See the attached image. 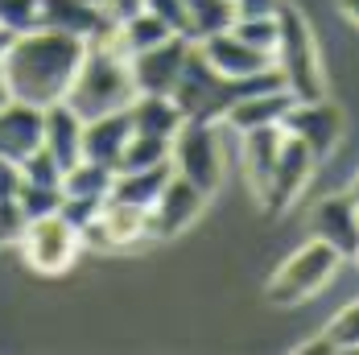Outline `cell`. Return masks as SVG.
Masks as SVG:
<instances>
[{
  "label": "cell",
  "instance_id": "cell-1",
  "mask_svg": "<svg viewBox=\"0 0 359 355\" xmlns=\"http://www.w3.org/2000/svg\"><path fill=\"white\" fill-rule=\"evenodd\" d=\"M83 54H87V37L67 34V29H29L4 46L0 74H4L13 100L50 107L67 95Z\"/></svg>",
  "mask_w": 359,
  "mask_h": 355
},
{
  "label": "cell",
  "instance_id": "cell-2",
  "mask_svg": "<svg viewBox=\"0 0 359 355\" xmlns=\"http://www.w3.org/2000/svg\"><path fill=\"white\" fill-rule=\"evenodd\" d=\"M133 100H137V87H133V74H128V58H120L104 41V34L87 37V54L74 71L62 104L71 107L79 120H95V116H108V112H124Z\"/></svg>",
  "mask_w": 359,
  "mask_h": 355
},
{
  "label": "cell",
  "instance_id": "cell-3",
  "mask_svg": "<svg viewBox=\"0 0 359 355\" xmlns=\"http://www.w3.org/2000/svg\"><path fill=\"white\" fill-rule=\"evenodd\" d=\"M273 67L281 74L285 91L293 100H318L326 95V74L318 58V41L310 34V21L281 0L277 8V50H273Z\"/></svg>",
  "mask_w": 359,
  "mask_h": 355
},
{
  "label": "cell",
  "instance_id": "cell-4",
  "mask_svg": "<svg viewBox=\"0 0 359 355\" xmlns=\"http://www.w3.org/2000/svg\"><path fill=\"white\" fill-rule=\"evenodd\" d=\"M339 264H343V256L330 244L310 240V244H302L293 256H285L277 264V273L264 285V297L273 306H302V302H310L314 293H323L326 285L334 281Z\"/></svg>",
  "mask_w": 359,
  "mask_h": 355
},
{
  "label": "cell",
  "instance_id": "cell-5",
  "mask_svg": "<svg viewBox=\"0 0 359 355\" xmlns=\"http://www.w3.org/2000/svg\"><path fill=\"white\" fill-rule=\"evenodd\" d=\"M170 166L174 174L194 182L203 194H215L223 182V149H219V124L186 120L170 141Z\"/></svg>",
  "mask_w": 359,
  "mask_h": 355
},
{
  "label": "cell",
  "instance_id": "cell-6",
  "mask_svg": "<svg viewBox=\"0 0 359 355\" xmlns=\"http://www.w3.org/2000/svg\"><path fill=\"white\" fill-rule=\"evenodd\" d=\"M17 244H21L25 264H29L34 273H46V277L67 273L74 260H79V252H83L79 227H71L58 211H54V215H37V219H25V227H21V236H17Z\"/></svg>",
  "mask_w": 359,
  "mask_h": 355
},
{
  "label": "cell",
  "instance_id": "cell-7",
  "mask_svg": "<svg viewBox=\"0 0 359 355\" xmlns=\"http://www.w3.org/2000/svg\"><path fill=\"white\" fill-rule=\"evenodd\" d=\"M83 248L95 252H124L137 248L149 236V211L144 207H133V203H116V199H104V207L95 211V219L79 232Z\"/></svg>",
  "mask_w": 359,
  "mask_h": 355
},
{
  "label": "cell",
  "instance_id": "cell-8",
  "mask_svg": "<svg viewBox=\"0 0 359 355\" xmlns=\"http://www.w3.org/2000/svg\"><path fill=\"white\" fill-rule=\"evenodd\" d=\"M281 128L293 141L306 145L314 153V161H323V157L334 153V145L343 137V112L330 104L326 95H318V100H293L285 120H281Z\"/></svg>",
  "mask_w": 359,
  "mask_h": 355
},
{
  "label": "cell",
  "instance_id": "cell-9",
  "mask_svg": "<svg viewBox=\"0 0 359 355\" xmlns=\"http://www.w3.org/2000/svg\"><path fill=\"white\" fill-rule=\"evenodd\" d=\"M190 37L182 34H170L165 41L149 46L141 54L128 58V74H133V87L137 95H170L174 83H178L182 67H186V54H190Z\"/></svg>",
  "mask_w": 359,
  "mask_h": 355
},
{
  "label": "cell",
  "instance_id": "cell-10",
  "mask_svg": "<svg viewBox=\"0 0 359 355\" xmlns=\"http://www.w3.org/2000/svg\"><path fill=\"white\" fill-rule=\"evenodd\" d=\"M207 199L211 194H203L194 182H186L182 174H170V182L161 186V194L149 207V236L153 240H174V236H182L203 215Z\"/></svg>",
  "mask_w": 359,
  "mask_h": 355
},
{
  "label": "cell",
  "instance_id": "cell-11",
  "mask_svg": "<svg viewBox=\"0 0 359 355\" xmlns=\"http://www.w3.org/2000/svg\"><path fill=\"white\" fill-rule=\"evenodd\" d=\"M314 166H318L314 153L285 133L281 153H277V166H273V178H269V186L260 190L264 211L269 215H285L289 207L302 199V190H306V182H310V174H314Z\"/></svg>",
  "mask_w": 359,
  "mask_h": 355
},
{
  "label": "cell",
  "instance_id": "cell-12",
  "mask_svg": "<svg viewBox=\"0 0 359 355\" xmlns=\"http://www.w3.org/2000/svg\"><path fill=\"white\" fill-rule=\"evenodd\" d=\"M310 227H314V240H323L347 260H355L359 252V215H355V194L343 190V194H326L323 203L310 215Z\"/></svg>",
  "mask_w": 359,
  "mask_h": 355
},
{
  "label": "cell",
  "instance_id": "cell-13",
  "mask_svg": "<svg viewBox=\"0 0 359 355\" xmlns=\"http://www.w3.org/2000/svg\"><path fill=\"white\" fill-rule=\"evenodd\" d=\"M41 149L54 157L58 170H71L74 161H83V120L62 100L41 107Z\"/></svg>",
  "mask_w": 359,
  "mask_h": 355
},
{
  "label": "cell",
  "instance_id": "cell-14",
  "mask_svg": "<svg viewBox=\"0 0 359 355\" xmlns=\"http://www.w3.org/2000/svg\"><path fill=\"white\" fill-rule=\"evenodd\" d=\"M194 46H198V54H203V58H207V62H211L219 74H227V79L256 74V71H269V67H273V54H260V50H252L248 41H240L231 29L203 37V41H194Z\"/></svg>",
  "mask_w": 359,
  "mask_h": 355
},
{
  "label": "cell",
  "instance_id": "cell-15",
  "mask_svg": "<svg viewBox=\"0 0 359 355\" xmlns=\"http://www.w3.org/2000/svg\"><path fill=\"white\" fill-rule=\"evenodd\" d=\"M41 145V107L8 100L0 107V157L21 161Z\"/></svg>",
  "mask_w": 359,
  "mask_h": 355
},
{
  "label": "cell",
  "instance_id": "cell-16",
  "mask_svg": "<svg viewBox=\"0 0 359 355\" xmlns=\"http://www.w3.org/2000/svg\"><path fill=\"white\" fill-rule=\"evenodd\" d=\"M281 141H285V128H281V124H264V128L240 133V161H244V178H248V186H252L256 199H260V190H264L269 178H273Z\"/></svg>",
  "mask_w": 359,
  "mask_h": 355
},
{
  "label": "cell",
  "instance_id": "cell-17",
  "mask_svg": "<svg viewBox=\"0 0 359 355\" xmlns=\"http://www.w3.org/2000/svg\"><path fill=\"white\" fill-rule=\"evenodd\" d=\"M128 137H133L128 107H124V112H108V116H95V120H83V157L116 170L120 149H124Z\"/></svg>",
  "mask_w": 359,
  "mask_h": 355
},
{
  "label": "cell",
  "instance_id": "cell-18",
  "mask_svg": "<svg viewBox=\"0 0 359 355\" xmlns=\"http://www.w3.org/2000/svg\"><path fill=\"white\" fill-rule=\"evenodd\" d=\"M111 17L100 4L87 0H41V29H67L79 37H100L108 34Z\"/></svg>",
  "mask_w": 359,
  "mask_h": 355
},
{
  "label": "cell",
  "instance_id": "cell-19",
  "mask_svg": "<svg viewBox=\"0 0 359 355\" xmlns=\"http://www.w3.org/2000/svg\"><path fill=\"white\" fill-rule=\"evenodd\" d=\"M289 104H293V95H289L285 87L256 91V95H248V100H240V104L227 107L219 124H227L231 133H252V128H264V124H281Z\"/></svg>",
  "mask_w": 359,
  "mask_h": 355
},
{
  "label": "cell",
  "instance_id": "cell-20",
  "mask_svg": "<svg viewBox=\"0 0 359 355\" xmlns=\"http://www.w3.org/2000/svg\"><path fill=\"white\" fill-rule=\"evenodd\" d=\"M128 124L141 137H165V141H174V133L186 124V116L174 104V95H137L128 104Z\"/></svg>",
  "mask_w": 359,
  "mask_h": 355
},
{
  "label": "cell",
  "instance_id": "cell-21",
  "mask_svg": "<svg viewBox=\"0 0 359 355\" xmlns=\"http://www.w3.org/2000/svg\"><path fill=\"white\" fill-rule=\"evenodd\" d=\"M174 166L170 161H157V166H144V170H116L111 178V194L116 203H133V207H153V199L161 194V186L170 182Z\"/></svg>",
  "mask_w": 359,
  "mask_h": 355
},
{
  "label": "cell",
  "instance_id": "cell-22",
  "mask_svg": "<svg viewBox=\"0 0 359 355\" xmlns=\"http://www.w3.org/2000/svg\"><path fill=\"white\" fill-rule=\"evenodd\" d=\"M111 178L116 170L111 166H100V161H74L71 170H62L58 178V190L67 194V199H91V203H104L111 194Z\"/></svg>",
  "mask_w": 359,
  "mask_h": 355
},
{
  "label": "cell",
  "instance_id": "cell-23",
  "mask_svg": "<svg viewBox=\"0 0 359 355\" xmlns=\"http://www.w3.org/2000/svg\"><path fill=\"white\" fill-rule=\"evenodd\" d=\"M182 4H186V37L190 41L223 34L236 21V4L231 0H182Z\"/></svg>",
  "mask_w": 359,
  "mask_h": 355
},
{
  "label": "cell",
  "instance_id": "cell-24",
  "mask_svg": "<svg viewBox=\"0 0 359 355\" xmlns=\"http://www.w3.org/2000/svg\"><path fill=\"white\" fill-rule=\"evenodd\" d=\"M157 161H170V141L165 137H141V133H133L124 141V149H120L116 170H144V166H157Z\"/></svg>",
  "mask_w": 359,
  "mask_h": 355
},
{
  "label": "cell",
  "instance_id": "cell-25",
  "mask_svg": "<svg viewBox=\"0 0 359 355\" xmlns=\"http://www.w3.org/2000/svg\"><path fill=\"white\" fill-rule=\"evenodd\" d=\"M318 339L326 343V351H330V355H334V351H343V355L355 351V347H359V302H347L334 319L326 322V330L318 335Z\"/></svg>",
  "mask_w": 359,
  "mask_h": 355
},
{
  "label": "cell",
  "instance_id": "cell-26",
  "mask_svg": "<svg viewBox=\"0 0 359 355\" xmlns=\"http://www.w3.org/2000/svg\"><path fill=\"white\" fill-rule=\"evenodd\" d=\"M231 34L240 41H248L252 50H260V54H273L277 50V17H236Z\"/></svg>",
  "mask_w": 359,
  "mask_h": 355
},
{
  "label": "cell",
  "instance_id": "cell-27",
  "mask_svg": "<svg viewBox=\"0 0 359 355\" xmlns=\"http://www.w3.org/2000/svg\"><path fill=\"white\" fill-rule=\"evenodd\" d=\"M17 207L25 219H37V215H54L62 207V190L58 186H37V182H21L17 190Z\"/></svg>",
  "mask_w": 359,
  "mask_h": 355
},
{
  "label": "cell",
  "instance_id": "cell-28",
  "mask_svg": "<svg viewBox=\"0 0 359 355\" xmlns=\"http://www.w3.org/2000/svg\"><path fill=\"white\" fill-rule=\"evenodd\" d=\"M0 25L8 34L41 29V0H0Z\"/></svg>",
  "mask_w": 359,
  "mask_h": 355
},
{
  "label": "cell",
  "instance_id": "cell-29",
  "mask_svg": "<svg viewBox=\"0 0 359 355\" xmlns=\"http://www.w3.org/2000/svg\"><path fill=\"white\" fill-rule=\"evenodd\" d=\"M17 166H21V182H37V186H58V178H62V170L54 166V157H50V153H46L41 145H37L29 157H21Z\"/></svg>",
  "mask_w": 359,
  "mask_h": 355
},
{
  "label": "cell",
  "instance_id": "cell-30",
  "mask_svg": "<svg viewBox=\"0 0 359 355\" xmlns=\"http://www.w3.org/2000/svg\"><path fill=\"white\" fill-rule=\"evenodd\" d=\"M144 13H153V17H161L174 34L186 37V4L182 0H141Z\"/></svg>",
  "mask_w": 359,
  "mask_h": 355
},
{
  "label": "cell",
  "instance_id": "cell-31",
  "mask_svg": "<svg viewBox=\"0 0 359 355\" xmlns=\"http://www.w3.org/2000/svg\"><path fill=\"white\" fill-rule=\"evenodd\" d=\"M17 190H21V166L0 157V199H17Z\"/></svg>",
  "mask_w": 359,
  "mask_h": 355
},
{
  "label": "cell",
  "instance_id": "cell-32",
  "mask_svg": "<svg viewBox=\"0 0 359 355\" xmlns=\"http://www.w3.org/2000/svg\"><path fill=\"white\" fill-rule=\"evenodd\" d=\"M236 4V17H277L281 0H231Z\"/></svg>",
  "mask_w": 359,
  "mask_h": 355
},
{
  "label": "cell",
  "instance_id": "cell-33",
  "mask_svg": "<svg viewBox=\"0 0 359 355\" xmlns=\"http://www.w3.org/2000/svg\"><path fill=\"white\" fill-rule=\"evenodd\" d=\"M104 13H108L111 21L133 17V13H141V0H104Z\"/></svg>",
  "mask_w": 359,
  "mask_h": 355
},
{
  "label": "cell",
  "instance_id": "cell-34",
  "mask_svg": "<svg viewBox=\"0 0 359 355\" xmlns=\"http://www.w3.org/2000/svg\"><path fill=\"white\" fill-rule=\"evenodd\" d=\"M339 8H343V17L355 25V0H339Z\"/></svg>",
  "mask_w": 359,
  "mask_h": 355
},
{
  "label": "cell",
  "instance_id": "cell-35",
  "mask_svg": "<svg viewBox=\"0 0 359 355\" xmlns=\"http://www.w3.org/2000/svg\"><path fill=\"white\" fill-rule=\"evenodd\" d=\"M8 100H13V91H8V83H4V74H0V107L8 104Z\"/></svg>",
  "mask_w": 359,
  "mask_h": 355
},
{
  "label": "cell",
  "instance_id": "cell-36",
  "mask_svg": "<svg viewBox=\"0 0 359 355\" xmlns=\"http://www.w3.org/2000/svg\"><path fill=\"white\" fill-rule=\"evenodd\" d=\"M87 4H100V8H104V0H87Z\"/></svg>",
  "mask_w": 359,
  "mask_h": 355
}]
</instances>
